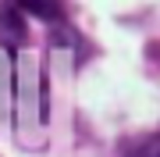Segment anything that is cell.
Here are the masks:
<instances>
[{"instance_id":"6da1fadb","label":"cell","mask_w":160,"mask_h":157,"mask_svg":"<svg viewBox=\"0 0 160 157\" xmlns=\"http://www.w3.org/2000/svg\"><path fill=\"white\" fill-rule=\"evenodd\" d=\"M4 4H11L14 11H22V14H36L39 22H57L64 14L61 0H4Z\"/></svg>"},{"instance_id":"7a4b0ae2","label":"cell","mask_w":160,"mask_h":157,"mask_svg":"<svg viewBox=\"0 0 160 157\" xmlns=\"http://www.w3.org/2000/svg\"><path fill=\"white\" fill-rule=\"evenodd\" d=\"M125 157H160V132L128 139L125 143Z\"/></svg>"}]
</instances>
